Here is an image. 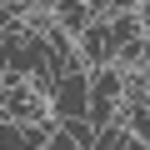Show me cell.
Here are the masks:
<instances>
[{"label": "cell", "instance_id": "obj_1", "mask_svg": "<svg viewBox=\"0 0 150 150\" xmlns=\"http://www.w3.org/2000/svg\"><path fill=\"white\" fill-rule=\"evenodd\" d=\"M50 110H55V120H90V70L60 75L55 95H50Z\"/></svg>", "mask_w": 150, "mask_h": 150}, {"label": "cell", "instance_id": "obj_2", "mask_svg": "<svg viewBox=\"0 0 150 150\" xmlns=\"http://www.w3.org/2000/svg\"><path fill=\"white\" fill-rule=\"evenodd\" d=\"M50 15H55V25L65 30V35H75V40H80L100 15H95V5H90V0H50V5H45Z\"/></svg>", "mask_w": 150, "mask_h": 150}, {"label": "cell", "instance_id": "obj_7", "mask_svg": "<svg viewBox=\"0 0 150 150\" xmlns=\"http://www.w3.org/2000/svg\"><path fill=\"white\" fill-rule=\"evenodd\" d=\"M140 15H145V20H150V0H140Z\"/></svg>", "mask_w": 150, "mask_h": 150}, {"label": "cell", "instance_id": "obj_4", "mask_svg": "<svg viewBox=\"0 0 150 150\" xmlns=\"http://www.w3.org/2000/svg\"><path fill=\"white\" fill-rule=\"evenodd\" d=\"M125 90H130V75H125L120 65L90 70V100H125Z\"/></svg>", "mask_w": 150, "mask_h": 150}, {"label": "cell", "instance_id": "obj_5", "mask_svg": "<svg viewBox=\"0 0 150 150\" xmlns=\"http://www.w3.org/2000/svg\"><path fill=\"white\" fill-rule=\"evenodd\" d=\"M60 130L80 145V150H95V140H100V130H95L90 120H60Z\"/></svg>", "mask_w": 150, "mask_h": 150}, {"label": "cell", "instance_id": "obj_3", "mask_svg": "<svg viewBox=\"0 0 150 150\" xmlns=\"http://www.w3.org/2000/svg\"><path fill=\"white\" fill-rule=\"evenodd\" d=\"M80 65H85V70L115 65V40H110V25H105V20H95V25L80 35Z\"/></svg>", "mask_w": 150, "mask_h": 150}, {"label": "cell", "instance_id": "obj_6", "mask_svg": "<svg viewBox=\"0 0 150 150\" xmlns=\"http://www.w3.org/2000/svg\"><path fill=\"white\" fill-rule=\"evenodd\" d=\"M45 150H80V145H75V140L60 130V120H55V135H50V145H45Z\"/></svg>", "mask_w": 150, "mask_h": 150}]
</instances>
